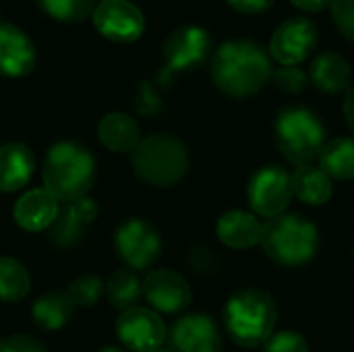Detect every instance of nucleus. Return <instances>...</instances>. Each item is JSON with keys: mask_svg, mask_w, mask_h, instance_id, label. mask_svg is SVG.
Instances as JSON below:
<instances>
[{"mask_svg": "<svg viewBox=\"0 0 354 352\" xmlns=\"http://www.w3.org/2000/svg\"><path fill=\"white\" fill-rule=\"evenodd\" d=\"M131 166L147 185L174 187L187 176L191 158L183 139L170 133H153L143 137L131 151Z\"/></svg>", "mask_w": 354, "mask_h": 352, "instance_id": "nucleus-4", "label": "nucleus"}, {"mask_svg": "<svg viewBox=\"0 0 354 352\" xmlns=\"http://www.w3.org/2000/svg\"><path fill=\"white\" fill-rule=\"evenodd\" d=\"M168 342L174 352H222V332L207 313H189L174 322Z\"/></svg>", "mask_w": 354, "mask_h": 352, "instance_id": "nucleus-13", "label": "nucleus"}, {"mask_svg": "<svg viewBox=\"0 0 354 352\" xmlns=\"http://www.w3.org/2000/svg\"><path fill=\"white\" fill-rule=\"evenodd\" d=\"M212 48L209 33L197 25L174 29L164 44V60L170 71H189L199 66Z\"/></svg>", "mask_w": 354, "mask_h": 352, "instance_id": "nucleus-14", "label": "nucleus"}, {"mask_svg": "<svg viewBox=\"0 0 354 352\" xmlns=\"http://www.w3.org/2000/svg\"><path fill=\"white\" fill-rule=\"evenodd\" d=\"M216 234L222 245L228 249H251L257 243H261L263 234V224L255 218V214L243 212V210H232L220 216L216 224Z\"/></svg>", "mask_w": 354, "mask_h": 352, "instance_id": "nucleus-19", "label": "nucleus"}, {"mask_svg": "<svg viewBox=\"0 0 354 352\" xmlns=\"http://www.w3.org/2000/svg\"><path fill=\"white\" fill-rule=\"evenodd\" d=\"M297 8L307 10V12H319L332 4V0H290Z\"/></svg>", "mask_w": 354, "mask_h": 352, "instance_id": "nucleus-35", "label": "nucleus"}, {"mask_svg": "<svg viewBox=\"0 0 354 352\" xmlns=\"http://www.w3.org/2000/svg\"><path fill=\"white\" fill-rule=\"evenodd\" d=\"M97 137L102 145L114 154H131L141 141L139 124L124 112H110L97 124Z\"/></svg>", "mask_w": 354, "mask_h": 352, "instance_id": "nucleus-21", "label": "nucleus"}, {"mask_svg": "<svg viewBox=\"0 0 354 352\" xmlns=\"http://www.w3.org/2000/svg\"><path fill=\"white\" fill-rule=\"evenodd\" d=\"M60 212V201L48 189H31L12 207L15 222L27 232L50 230Z\"/></svg>", "mask_w": 354, "mask_h": 352, "instance_id": "nucleus-16", "label": "nucleus"}, {"mask_svg": "<svg viewBox=\"0 0 354 352\" xmlns=\"http://www.w3.org/2000/svg\"><path fill=\"white\" fill-rule=\"evenodd\" d=\"M319 168L336 180L354 178V137H338L324 145L319 158Z\"/></svg>", "mask_w": 354, "mask_h": 352, "instance_id": "nucleus-24", "label": "nucleus"}, {"mask_svg": "<svg viewBox=\"0 0 354 352\" xmlns=\"http://www.w3.org/2000/svg\"><path fill=\"white\" fill-rule=\"evenodd\" d=\"M270 81L284 93H303L309 85V75L299 66H278L272 71Z\"/></svg>", "mask_w": 354, "mask_h": 352, "instance_id": "nucleus-29", "label": "nucleus"}, {"mask_svg": "<svg viewBox=\"0 0 354 352\" xmlns=\"http://www.w3.org/2000/svg\"><path fill=\"white\" fill-rule=\"evenodd\" d=\"M35 172L33 151L19 141L0 145V191L15 193L29 185Z\"/></svg>", "mask_w": 354, "mask_h": 352, "instance_id": "nucleus-18", "label": "nucleus"}, {"mask_svg": "<svg viewBox=\"0 0 354 352\" xmlns=\"http://www.w3.org/2000/svg\"><path fill=\"white\" fill-rule=\"evenodd\" d=\"M0 352H48V349L33 336L12 334L8 338H2Z\"/></svg>", "mask_w": 354, "mask_h": 352, "instance_id": "nucleus-32", "label": "nucleus"}, {"mask_svg": "<svg viewBox=\"0 0 354 352\" xmlns=\"http://www.w3.org/2000/svg\"><path fill=\"white\" fill-rule=\"evenodd\" d=\"M270 54L251 39H228L212 58V79L232 98H251L272 79Z\"/></svg>", "mask_w": 354, "mask_h": 352, "instance_id": "nucleus-1", "label": "nucleus"}, {"mask_svg": "<svg viewBox=\"0 0 354 352\" xmlns=\"http://www.w3.org/2000/svg\"><path fill=\"white\" fill-rule=\"evenodd\" d=\"M276 322V301L261 288H243L234 293L224 307L226 332L243 349L263 346V342L274 334Z\"/></svg>", "mask_w": 354, "mask_h": 352, "instance_id": "nucleus-3", "label": "nucleus"}, {"mask_svg": "<svg viewBox=\"0 0 354 352\" xmlns=\"http://www.w3.org/2000/svg\"><path fill=\"white\" fill-rule=\"evenodd\" d=\"M41 176L44 189L58 201H77L87 197L95 183V160L85 145L77 141H58L44 158Z\"/></svg>", "mask_w": 354, "mask_h": 352, "instance_id": "nucleus-2", "label": "nucleus"}, {"mask_svg": "<svg viewBox=\"0 0 354 352\" xmlns=\"http://www.w3.org/2000/svg\"><path fill=\"white\" fill-rule=\"evenodd\" d=\"M35 66L31 37L10 23H0V77H25Z\"/></svg>", "mask_w": 354, "mask_h": 352, "instance_id": "nucleus-15", "label": "nucleus"}, {"mask_svg": "<svg viewBox=\"0 0 354 352\" xmlns=\"http://www.w3.org/2000/svg\"><path fill=\"white\" fill-rule=\"evenodd\" d=\"M189 259H191V266L203 274H212L220 268V257L207 247H193Z\"/></svg>", "mask_w": 354, "mask_h": 352, "instance_id": "nucleus-33", "label": "nucleus"}, {"mask_svg": "<svg viewBox=\"0 0 354 352\" xmlns=\"http://www.w3.org/2000/svg\"><path fill=\"white\" fill-rule=\"evenodd\" d=\"M151 352H174L170 346L168 349H164V346H160V349H156V351H151Z\"/></svg>", "mask_w": 354, "mask_h": 352, "instance_id": "nucleus-38", "label": "nucleus"}, {"mask_svg": "<svg viewBox=\"0 0 354 352\" xmlns=\"http://www.w3.org/2000/svg\"><path fill=\"white\" fill-rule=\"evenodd\" d=\"M0 344H2V338H0Z\"/></svg>", "mask_w": 354, "mask_h": 352, "instance_id": "nucleus-39", "label": "nucleus"}, {"mask_svg": "<svg viewBox=\"0 0 354 352\" xmlns=\"http://www.w3.org/2000/svg\"><path fill=\"white\" fill-rule=\"evenodd\" d=\"M143 297L156 313L178 315L191 305L193 290L183 274L174 270H151L143 280Z\"/></svg>", "mask_w": 354, "mask_h": 352, "instance_id": "nucleus-11", "label": "nucleus"}, {"mask_svg": "<svg viewBox=\"0 0 354 352\" xmlns=\"http://www.w3.org/2000/svg\"><path fill=\"white\" fill-rule=\"evenodd\" d=\"M100 352H127V351H122V349H116V346H106V349H102Z\"/></svg>", "mask_w": 354, "mask_h": 352, "instance_id": "nucleus-37", "label": "nucleus"}, {"mask_svg": "<svg viewBox=\"0 0 354 352\" xmlns=\"http://www.w3.org/2000/svg\"><path fill=\"white\" fill-rule=\"evenodd\" d=\"M41 8L58 21H81L95 8V0H39Z\"/></svg>", "mask_w": 354, "mask_h": 352, "instance_id": "nucleus-28", "label": "nucleus"}, {"mask_svg": "<svg viewBox=\"0 0 354 352\" xmlns=\"http://www.w3.org/2000/svg\"><path fill=\"white\" fill-rule=\"evenodd\" d=\"M319 39L317 27L307 17H292L278 25L272 35L270 52L280 66H299L311 56Z\"/></svg>", "mask_w": 354, "mask_h": 352, "instance_id": "nucleus-10", "label": "nucleus"}, {"mask_svg": "<svg viewBox=\"0 0 354 352\" xmlns=\"http://www.w3.org/2000/svg\"><path fill=\"white\" fill-rule=\"evenodd\" d=\"M95 216H97V205L89 197L60 205L58 218L50 228L52 241L58 247L77 245L85 237V232L91 226V222L95 220Z\"/></svg>", "mask_w": 354, "mask_h": 352, "instance_id": "nucleus-17", "label": "nucleus"}, {"mask_svg": "<svg viewBox=\"0 0 354 352\" xmlns=\"http://www.w3.org/2000/svg\"><path fill=\"white\" fill-rule=\"evenodd\" d=\"M344 116H346V122L351 127L354 135V87H348L346 91V98H344Z\"/></svg>", "mask_w": 354, "mask_h": 352, "instance_id": "nucleus-36", "label": "nucleus"}, {"mask_svg": "<svg viewBox=\"0 0 354 352\" xmlns=\"http://www.w3.org/2000/svg\"><path fill=\"white\" fill-rule=\"evenodd\" d=\"M66 293L71 301L75 303V307H93L106 293V284L97 276L81 274L71 282Z\"/></svg>", "mask_w": 354, "mask_h": 352, "instance_id": "nucleus-27", "label": "nucleus"}, {"mask_svg": "<svg viewBox=\"0 0 354 352\" xmlns=\"http://www.w3.org/2000/svg\"><path fill=\"white\" fill-rule=\"evenodd\" d=\"M75 303L71 301L68 293L66 290H52V293H46L41 295L33 307H31V317L33 322L46 330V332H56V330H62L73 313H75Z\"/></svg>", "mask_w": 354, "mask_h": 352, "instance_id": "nucleus-23", "label": "nucleus"}, {"mask_svg": "<svg viewBox=\"0 0 354 352\" xmlns=\"http://www.w3.org/2000/svg\"><path fill=\"white\" fill-rule=\"evenodd\" d=\"M106 297L110 305L118 311L133 309L143 297V282L133 270H118L110 276L106 284Z\"/></svg>", "mask_w": 354, "mask_h": 352, "instance_id": "nucleus-25", "label": "nucleus"}, {"mask_svg": "<svg viewBox=\"0 0 354 352\" xmlns=\"http://www.w3.org/2000/svg\"><path fill=\"white\" fill-rule=\"evenodd\" d=\"M114 249L129 270L143 272L160 259L162 237L147 220L131 218L116 228Z\"/></svg>", "mask_w": 354, "mask_h": 352, "instance_id": "nucleus-7", "label": "nucleus"}, {"mask_svg": "<svg viewBox=\"0 0 354 352\" xmlns=\"http://www.w3.org/2000/svg\"><path fill=\"white\" fill-rule=\"evenodd\" d=\"M31 290V276L27 268L15 257L0 255V301L19 303Z\"/></svg>", "mask_w": 354, "mask_h": 352, "instance_id": "nucleus-26", "label": "nucleus"}, {"mask_svg": "<svg viewBox=\"0 0 354 352\" xmlns=\"http://www.w3.org/2000/svg\"><path fill=\"white\" fill-rule=\"evenodd\" d=\"M116 336L124 349L133 352H151L168 340V330L160 313L149 307H133L116 319Z\"/></svg>", "mask_w": 354, "mask_h": 352, "instance_id": "nucleus-9", "label": "nucleus"}, {"mask_svg": "<svg viewBox=\"0 0 354 352\" xmlns=\"http://www.w3.org/2000/svg\"><path fill=\"white\" fill-rule=\"evenodd\" d=\"M292 195L307 205H326L332 199V178L319 166H299L292 174Z\"/></svg>", "mask_w": 354, "mask_h": 352, "instance_id": "nucleus-22", "label": "nucleus"}, {"mask_svg": "<svg viewBox=\"0 0 354 352\" xmlns=\"http://www.w3.org/2000/svg\"><path fill=\"white\" fill-rule=\"evenodd\" d=\"M292 197L295 195H292L290 174L278 164L259 168L251 176L249 187H247V199H249L253 214L268 218V220L286 214Z\"/></svg>", "mask_w": 354, "mask_h": 352, "instance_id": "nucleus-8", "label": "nucleus"}, {"mask_svg": "<svg viewBox=\"0 0 354 352\" xmlns=\"http://www.w3.org/2000/svg\"><path fill=\"white\" fill-rule=\"evenodd\" d=\"M353 79V68L348 60L338 52H322L313 58L309 68V81L324 93L336 95L346 91Z\"/></svg>", "mask_w": 354, "mask_h": 352, "instance_id": "nucleus-20", "label": "nucleus"}, {"mask_svg": "<svg viewBox=\"0 0 354 352\" xmlns=\"http://www.w3.org/2000/svg\"><path fill=\"white\" fill-rule=\"evenodd\" d=\"M226 2L243 15H261L268 12L274 4V0H226Z\"/></svg>", "mask_w": 354, "mask_h": 352, "instance_id": "nucleus-34", "label": "nucleus"}, {"mask_svg": "<svg viewBox=\"0 0 354 352\" xmlns=\"http://www.w3.org/2000/svg\"><path fill=\"white\" fill-rule=\"evenodd\" d=\"M100 2H104V0H100Z\"/></svg>", "mask_w": 354, "mask_h": 352, "instance_id": "nucleus-40", "label": "nucleus"}, {"mask_svg": "<svg viewBox=\"0 0 354 352\" xmlns=\"http://www.w3.org/2000/svg\"><path fill=\"white\" fill-rule=\"evenodd\" d=\"M261 352H309V344L299 332L284 330V332H274L263 342Z\"/></svg>", "mask_w": 354, "mask_h": 352, "instance_id": "nucleus-30", "label": "nucleus"}, {"mask_svg": "<svg viewBox=\"0 0 354 352\" xmlns=\"http://www.w3.org/2000/svg\"><path fill=\"white\" fill-rule=\"evenodd\" d=\"M261 247L278 266L301 268L317 255L319 230L299 214H282L263 224Z\"/></svg>", "mask_w": 354, "mask_h": 352, "instance_id": "nucleus-5", "label": "nucleus"}, {"mask_svg": "<svg viewBox=\"0 0 354 352\" xmlns=\"http://www.w3.org/2000/svg\"><path fill=\"white\" fill-rule=\"evenodd\" d=\"M274 139L282 156L297 168L317 160L328 143L324 122L303 106H288L276 116Z\"/></svg>", "mask_w": 354, "mask_h": 352, "instance_id": "nucleus-6", "label": "nucleus"}, {"mask_svg": "<svg viewBox=\"0 0 354 352\" xmlns=\"http://www.w3.org/2000/svg\"><path fill=\"white\" fill-rule=\"evenodd\" d=\"M95 29L116 44H131L141 37L145 19L137 4L129 0H104L93 8Z\"/></svg>", "mask_w": 354, "mask_h": 352, "instance_id": "nucleus-12", "label": "nucleus"}, {"mask_svg": "<svg viewBox=\"0 0 354 352\" xmlns=\"http://www.w3.org/2000/svg\"><path fill=\"white\" fill-rule=\"evenodd\" d=\"M330 8L338 31L354 44V0H332Z\"/></svg>", "mask_w": 354, "mask_h": 352, "instance_id": "nucleus-31", "label": "nucleus"}]
</instances>
